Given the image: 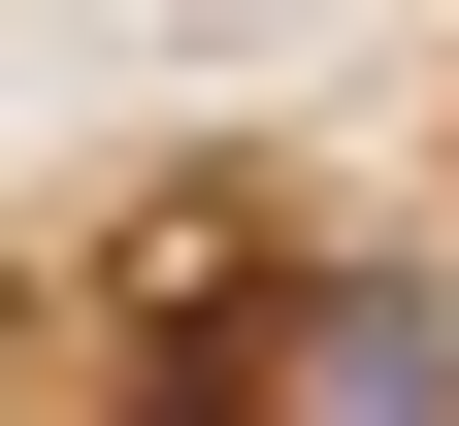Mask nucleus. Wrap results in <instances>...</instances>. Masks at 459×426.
Masks as SVG:
<instances>
[{
	"label": "nucleus",
	"mask_w": 459,
	"mask_h": 426,
	"mask_svg": "<svg viewBox=\"0 0 459 426\" xmlns=\"http://www.w3.org/2000/svg\"><path fill=\"white\" fill-rule=\"evenodd\" d=\"M164 426H459L427 263H197L164 295Z\"/></svg>",
	"instance_id": "1"
}]
</instances>
